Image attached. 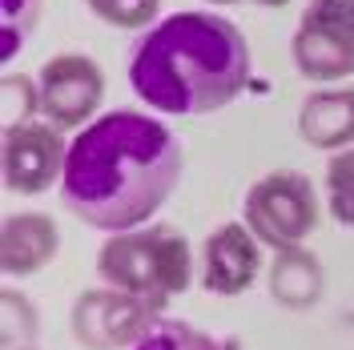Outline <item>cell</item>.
<instances>
[{
  "mask_svg": "<svg viewBox=\"0 0 354 350\" xmlns=\"http://www.w3.org/2000/svg\"><path fill=\"white\" fill-rule=\"evenodd\" d=\"M294 61L310 81L354 73V0H310L294 33Z\"/></svg>",
  "mask_w": 354,
  "mask_h": 350,
  "instance_id": "obj_5",
  "label": "cell"
},
{
  "mask_svg": "<svg viewBox=\"0 0 354 350\" xmlns=\"http://www.w3.org/2000/svg\"><path fill=\"white\" fill-rule=\"evenodd\" d=\"M214 4H234V0H214ZM254 4H270V8H278V4H286V0H254Z\"/></svg>",
  "mask_w": 354,
  "mask_h": 350,
  "instance_id": "obj_19",
  "label": "cell"
},
{
  "mask_svg": "<svg viewBox=\"0 0 354 350\" xmlns=\"http://www.w3.org/2000/svg\"><path fill=\"white\" fill-rule=\"evenodd\" d=\"M101 97H105V73L88 57L65 53L41 68V109L57 129H73L85 117H93Z\"/></svg>",
  "mask_w": 354,
  "mask_h": 350,
  "instance_id": "obj_7",
  "label": "cell"
},
{
  "mask_svg": "<svg viewBox=\"0 0 354 350\" xmlns=\"http://www.w3.org/2000/svg\"><path fill=\"white\" fill-rule=\"evenodd\" d=\"M61 246L57 221L44 214H8L4 230H0V266L4 274L21 278V274H37L41 266L53 262Z\"/></svg>",
  "mask_w": 354,
  "mask_h": 350,
  "instance_id": "obj_10",
  "label": "cell"
},
{
  "mask_svg": "<svg viewBox=\"0 0 354 350\" xmlns=\"http://www.w3.org/2000/svg\"><path fill=\"white\" fill-rule=\"evenodd\" d=\"M298 129L310 145L334 149L354 141V89H326L310 93L298 113Z\"/></svg>",
  "mask_w": 354,
  "mask_h": 350,
  "instance_id": "obj_11",
  "label": "cell"
},
{
  "mask_svg": "<svg viewBox=\"0 0 354 350\" xmlns=\"http://www.w3.org/2000/svg\"><path fill=\"white\" fill-rule=\"evenodd\" d=\"M0 334H4V350H21L37 338V310L28 298H21L17 290H4L0 294Z\"/></svg>",
  "mask_w": 354,
  "mask_h": 350,
  "instance_id": "obj_16",
  "label": "cell"
},
{
  "mask_svg": "<svg viewBox=\"0 0 354 350\" xmlns=\"http://www.w3.org/2000/svg\"><path fill=\"white\" fill-rule=\"evenodd\" d=\"M258 266H262V250L245 225L230 221V225L209 234V241H205V286L214 294H225V298L242 294L254 282Z\"/></svg>",
  "mask_w": 354,
  "mask_h": 350,
  "instance_id": "obj_9",
  "label": "cell"
},
{
  "mask_svg": "<svg viewBox=\"0 0 354 350\" xmlns=\"http://www.w3.org/2000/svg\"><path fill=\"white\" fill-rule=\"evenodd\" d=\"M250 81L242 28L214 12H174L157 21L129 57L133 93L157 113L201 117L230 105Z\"/></svg>",
  "mask_w": 354,
  "mask_h": 350,
  "instance_id": "obj_2",
  "label": "cell"
},
{
  "mask_svg": "<svg viewBox=\"0 0 354 350\" xmlns=\"http://www.w3.org/2000/svg\"><path fill=\"white\" fill-rule=\"evenodd\" d=\"M21 350H32V347H21Z\"/></svg>",
  "mask_w": 354,
  "mask_h": 350,
  "instance_id": "obj_20",
  "label": "cell"
},
{
  "mask_svg": "<svg viewBox=\"0 0 354 350\" xmlns=\"http://www.w3.org/2000/svg\"><path fill=\"white\" fill-rule=\"evenodd\" d=\"M245 225L250 234L274 250H294L318 225V194L306 174L278 169L250 185L245 194Z\"/></svg>",
  "mask_w": 354,
  "mask_h": 350,
  "instance_id": "obj_4",
  "label": "cell"
},
{
  "mask_svg": "<svg viewBox=\"0 0 354 350\" xmlns=\"http://www.w3.org/2000/svg\"><path fill=\"white\" fill-rule=\"evenodd\" d=\"M65 154L61 149V133L57 125H41V121H24L4 129V181L12 194H44L61 169H65Z\"/></svg>",
  "mask_w": 354,
  "mask_h": 350,
  "instance_id": "obj_8",
  "label": "cell"
},
{
  "mask_svg": "<svg viewBox=\"0 0 354 350\" xmlns=\"http://www.w3.org/2000/svg\"><path fill=\"white\" fill-rule=\"evenodd\" d=\"M270 290H274V298L290 310H306L318 302V294H322V266L314 254L306 250H278V258L270 266Z\"/></svg>",
  "mask_w": 354,
  "mask_h": 350,
  "instance_id": "obj_12",
  "label": "cell"
},
{
  "mask_svg": "<svg viewBox=\"0 0 354 350\" xmlns=\"http://www.w3.org/2000/svg\"><path fill=\"white\" fill-rule=\"evenodd\" d=\"M37 101H41V97L32 93L28 77H8V81H4V129L32 121V109H37Z\"/></svg>",
  "mask_w": 354,
  "mask_h": 350,
  "instance_id": "obj_18",
  "label": "cell"
},
{
  "mask_svg": "<svg viewBox=\"0 0 354 350\" xmlns=\"http://www.w3.org/2000/svg\"><path fill=\"white\" fill-rule=\"evenodd\" d=\"M133 350H225V347L214 342L209 334L194 330L189 322H153L133 342Z\"/></svg>",
  "mask_w": 354,
  "mask_h": 350,
  "instance_id": "obj_14",
  "label": "cell"
},
{
  "mask_svg": "<svg viewBox=\"0 0 354 350\" xmlns=\"http://www.w3.org/2000/svg\"><path fill=\"white\" fill-rule=\"evenodd\" d=\"M41 17V0H0V61H12L32 37Z\"/></svg>",
  "mask_w": 354,
  "mask_h": 350,
  "instance_id": "obj_13",
  "label": "cell"
},
{
  "mask_svg": "<svg viewBox=\"0 0 354 350\" xmlns=\"http://www.w3.org/2000/svg\"><path fill=\"white\" fill-rule=\"evenodd\" d=\"M88 8L101 17V21L117 24V28H141L157 17L161 0H85Z\"/></svg>",
  "mask_w": 354,
  "mask_h": 350,
  "instance_id": "obj_17",
  "label": "cell"
},
{
  "mask_svg": "<svg viewBox=\"0 0 354 350\" xmlns=\"http://www.w3.org/2000/svg\"><path fill=\"white\" fill-rule=\"evenodd\" d=\"M157 322V302L125 290H85L73 306V334L88 350H117L137 342Z\"/></svg>",
  "mask_w": 354,
  "mask_h": 350,
  "instance_id": "obj_6",
  "label": "cell"
},
{
  "mask_svg": "<svg viewBox=\"0 0 354 350\" xmlns=\"http://www.w3.org/2000/svg\"><path fill=\"white\" fill-rule=\"evenodd\" d=\"M181 145L157 117L117 109L73 137L61 169L65 205L97 230L125 234L149 221L177 190Z\"/></svg>",
  "mask_w": 354,
  "mask_h": 350,
  "instance_id": "obj_1",
  "label": "cell"
},
{
  "mask_svg": "<svg viewBox=\"0 0 354 350\" xmlns=\"http://www.w3.org/2000/svg\"><path fill=\"white\" fill-rule=\"evenodd\" d=\"M326 201L342 225H354V145L334 154L326 165Z\"/></svg>",
  "mask_w": 354,
  "mask_h": 350,
  "instance_id": "obj_15",
  "label": "cell"
},
{
  "mask_svg": "<svg viewBox=\"0 0 354 350\" xmlns=\"http://www.w3.org/2000/svg\"><path fill=\"white\" fill-rule=\"evenodd\" d=\"M97 274L117 290L149 298V302L161 306L165 298L189 290L194 254H189V241L181 238L174 225L125 230V234H117L113 241L101 246Z\"/></svg>",
  "mask_w": 354,
  "mask_h": 350,
  "instance_id": "obj_3",
  "label": "cell"
}]
</instances>
